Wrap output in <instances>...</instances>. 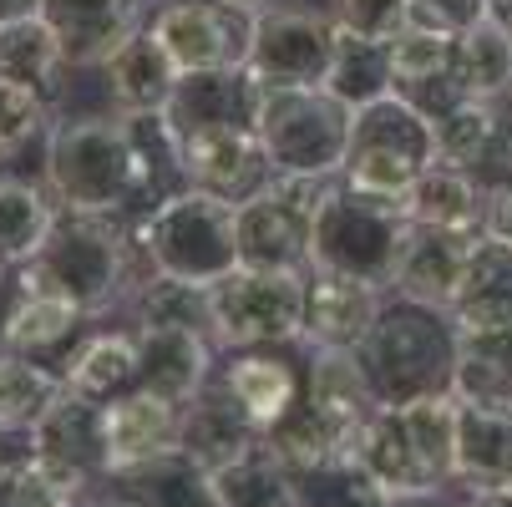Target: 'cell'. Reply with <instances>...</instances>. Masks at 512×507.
I'll use <instances>...</instances> for the list:
<instances>
[{
  "instance_id": "11",
  "label": "cell",
  "mask_w": 512,
  "mask_h": 507,
  "mask_svg": "<svg viewBox=\"0 0 512 507\" xmlns=\"http://www.w3.org/2000/svg\"><path fill=\"white\" fill-rule=\"evenodd\" d=\"M158 41L168 46V56L178 66H218V61H229V41L224 31H218V16L208 0H193V6H173L158 26Z\"/></svg>"
},
{
  "instance_id": "3",
  "label": "cell",
  "mask_w": 512,
  "mask_h": 507,
  "mask_svg": "<svg viewBox=\"0 0 512 507\" xmlns=\"http://www.w3.org/2000/svg\"><path fill=\"white\" fill-rule=\"evenodd\" d=\"M457 477L472 492L512 487V406L457 401Z\"/></svg>"
},
{
  "instance_id": "18",
  "label": "cell",
  "mask_w": 512,
  "mask_h": 507,
  "mask_svg": "<svg viewBox=\"0 0 512 507\" xmlns=\"http://www.w3.org/2000/svg\"><path fill=\"white\" fill-rule=\"evenodd\" d=\"M41 229H46V219H41V208H36L31 193H16V188L0 193V249L26 254V249H36Z\"/></svg>"
},
{
  "instance_id": "5",
  "label": "cell",
  "mask_w": 512,
  "mask_h": 507,
  "mask_svg": "<svg viewBox=\"0 0 512 507\" xmlns=\"http://www.w3.org/2000/svg\"><path fill=\"white\" fill-rule=\"evenodd\" d=\"M462 330H512V244L487 234L472 244L462 289H457Z\"/></svg>"
},
{
  "instance_id": "1",
  "label": "cell",
  "mask_w": 512,
  "mask_h": 507,
  "mask_svg": "<svg viewBox=\"0 0 512 507\" xmlns=\"http://www.w3.org/2000/svg\"><path fill=\"white\" fill-rule=\"evenodd\" d=\"M345 457L360 472H371L381 492H436L457 477V396H421L386 416H371Z\"/></svg>"
},
{
  "instance_id": "17",
  "label": "cell",
  "mask_w": 512,
  "mask_h": 507,
  "mask_svg": "<svg viewBox=\"0 0 512 507\" xmlns=\"http://www.w3.org/2000/svg\"><path fill=\"white\" fill-rule=\"evenodd\" d=\"M132 371H137V355H132L127 340H97V345L82 355V366L71 371V386L87 391V396H102V391L122 386Z\"/></svg>"
},
{
  "instance_id": "10",
  "label": "cell",
  "mask_w": 512,
  "mask_h": 507,
  "mask_svg": "<svg viewBox=\"0 0 512 507\" xmlns=\"http://www.w3.org/2000/svg\"><path fill=\"white\" fill-rule=\"evenodd\" d=\"M457 71H462V97L467 102H492L512 92V31L502 21H477L457 41Z\"/></svg>"
},
{
  "instance_id": "16",
  "label": "cell",
  "mask_w": 512,
  "mask_h": 507,
  "mask_svg": "<svg viewBox=\"0 0 512 507\" xmlns=\"http://www.w3.org/2000/svg\"><path fill=\"white\" fill-rule=\"evenodd\" d=\"M457 61V41L452 31H401L396 46H391V66L396 77H436L442 66Z\"/></svg>"
},
{
  "instance_id": "13",
  "label": "cell",
  "mask_w": 512,
  "mask_h": 507,
  "mask_svg": "<svg viewBox=\"0 0 512 507\" xmlns=\"http://www.w3.org/2000/svg\"><path fill=\"white\" fill-rule=\"evenodd\" d=\"M229 391L239 396L244 416L254 426H269V421H284L289 416V396H295V381L279 360H239L229 371Z\"/></svg>"
},
{
  "instance_id": "8",
  "label": "cell",
  "mask_w": 512,
  "mask_h": 507,
  "mask_svg": "<svg viewBox=\"0 0 512 507\" xmlns=\"http://www.w3.org/2000/svg\"><path fill=\"white\" fill-rule=\"evenodd\" d=\"M452 386L457 401L512 406V330H462Z\"/></svg>"
},
{
  "instance_id": "20",
  "label": "cell",
  "mask_w": 512,
  "mask_h": 507,
  "mask_svg": "<svg viewBox=\"0 0 512 507\" xmlns=\"http://www.w3.org/2000/svg\"><path fill=\"white\" fill-rule=\"evenodd\" d=\"M492 234L512 244V188H507V193L492 203Z\"/></svg>"
},
{
  "instance_id": "15",
  "label": "cell",
  "mask_w": 512,
  "mask_h": 507,
  "mask_svg": "<svg viewBox=\"0 0 512 507\" xmlns=\"http://www.w3.org/2000/svg\"><path fill=\"white\" fill-rule=\"evenodd\" d=\"M71 315H77L71 295H56V289H31V300L11 320V340L16 345H46V340H56L71 325Z\"/></svg>"
},
{
  "instance_id": "4",
  "label": "cell",
  "mask_w": 512,
  "mask_h": 507,
  "mask_svg": "<svg viewBox=\"0 0 512 507\" xmlns=\"http://www.w3.org/2000/svg\"><path fill=\"white\" fill-rule=\"evenodd\" d=\"M178 437V416H173V401L163 396H132V401H117L107 416H102V462L127 472L137 462H153L173 447Z\"/></svg>"
},
{
  "instance_id": "19",
  "label": "cell",
  "mask_w": 512,
  "mask_h": 507,
  "mask_svg": "<svg viewBox=\"0 0 512 507\" xmlns=\"http://www.w3.org/2000/svg\"><path fill=\"white\" fill-rule=\"evenodd\" d=\"M36 127V102H31V87L0 77V148L6 142H21L26 132Z\"/></svg>"
},
{
  "instance_id": "9",
  "label": "cell",
  "mask_w": 512,
  "mask_h": 507,
  "mask_svg": "<svg viewBox=\"0 0 512 507\" xmlns=\"http://www.w3.org/2000/svg\"><path fill=\"white\" fill-rule=\"evenodd\" d=\"M411 213L421 229H447V234H472L477 239V219H482V198L467 183L462 168L452 163H436L416 178V188L406 193Z\"/></svg>"
},
{
  "instance_id": "12",
  "label": "cell",
  "mask_w": 512,
  "mask_h": 507,
  "mask_svg": "<svg viewBox=\"0 0 512 507\" xmlns=\"http://www.w3.org/2000/svg\"><path fill=\"white\" fill-rule=\"evenodd\" d=\"M183 158H188V173L203 178L208 188H234L249 173V163H259L254 142L244 132H234V127H198L188 137Z\"/></svg>"
},
{
  "instance_id": "14",
  "label": "cell",
  "mask_w": 512,
  "mask_h": 507,
  "mask_svg": "<svg viewBox=\"0 0 512 507\" xmlns=\"http://www.w3.org/2000/svg\"><path fill=\"white\" fill-rule=\"evenodd\" d=\"M56 381L21 360H0V426H26L41 421L56 406Z\"/></svg>"
},
{
  "instance_id": "2",
  "label": "cell",
  "mask_w": 512,
  "mask_h": 507,
  "mask_svg": "<svg viewBox=\"0 0 512 507\" xmlns=\"http://www.w3.org/2000/svg\"><path fill=\"white\" fill-rule=\"evenodd\" d=\"M213 320L229 340H284L305 325V295L284 269H244L213 289Z\"/></svg>"
},
{
  "instance_id": "6",
  "label": "cell",
  "mask_w": 512,
  "mask_h": 507,
  "mask_svg": "<svg viewBox=\"0 0 512 507\" xmlns=\"http://www.w3.org/2000/svg\"><path fill=\"white\" fill-rule=\"evenodd\" d=\"M371 320H376V300L355 274H335V269L315 274L310 295H305L310 335H320L325 345L340 350V345H350V340H360L365 330H371Z\"/></svg>"
},
{
  "instance_id": "7",
  "label": "cell",
  "mask_w": 512,
  "mask_h": 507,
  "mask_svg": "<svg viewBox=\"0 0 512 507\" xmlns=\"http://www.w3.org/2000/svg\"><path fill=\"white\" fill-rule=\"evenodd\" d=\"M472 234H447V229H421V239H411L401 249V279L411 295L421 300H457L467 259H472Z\"/></svg>"
}]
</instances>
